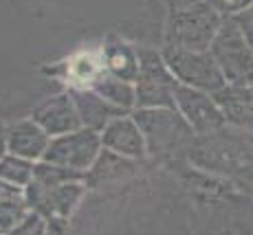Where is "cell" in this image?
Returning <instances> with one entry per match:
<instances>
[{
	"label": "cell",
	"instance_id": "16",
	"mask_svg": "<svg viewBox=\"0 0 253 235\" xmlns=\"http://www.w3.org/2000/svg\"><path fill=\"white\" fill-rule=\"evenodd\" d=\"M27 209L29 204L24 198V192L2 200L0 202V233H9L11 229H16L27 215Z\"/></svg>",
	"mask_w": 253,
	"mask_h": 235
},
{
	"label": "cell",
	"instance_id": "14",
	"mask_svg": "<svg viewBox=\"0 0 253 235\" xmlns=\"http://www.w3.org/2000/svg\"><path fill=\"white\" fill-rule=\"evenodd\" d=\"M75 106H77V112H80L82 123L95 132L104 130L110 123V119L117 115L115 108L104 101V97H97L92 92H77Z\"/></svg>",
	"mask_w": 253,
	"mask_h": 235
},
{
	"label": "cell",
	"instance_id": "21",
	"mask_svg": "<svg viewBox=\"0 0 253 235\" xmlns=\"http://www.w3.org/2000/svg\"><path fill=\"white\" fill-rule=\"evenodd\" d=\"M238 20V24L242 27V31H245L247 40H249V44L253 46V7L247 9L245 13H240V16H233Z\"/></svg>",
	"mask_w": 253,
	"mask_h": 235
},
{
	"label": "cell",
	"instance_id": "13",
	"mask_svg": "<svg viewBox=\"0 0 253 235\" xmlns=\"http://www.w3.org/2000/svg\"><path fill=\"white\" fill-rule=\"evenodd\" d=\"M134 171L132 158L117 154V152H101L92 167L86 171V180L90 185H101V183H113V180H121Z\"/></svg>",
	"mask_w": 253,
	"mask_h": 235
},
{
	"label": "cell",
	"instance_id": "17",
	"mask_svg": "<svg viewBox=\"0 0 253 235\" xmlns=\"http://www.w3.org/2000/svg\"><path fill=\"white\" fill-rule=\"evenodd\" d=\"M97 90H99V95L104 97L106 101H113L117 106H130L134 101L132 88L128 84H124L121 79H113V77L101 81V84L97 86Z\"/></svg>",
	"mask_w": 253,
	"mask_h": 235
},
{
	"label": "cell",
	"instance_id": "9",
	"mask_svg": "<svg viewBox=\"0 0 253 235\" xmlns=\"http://www.w3.org/2000/svg\"><path fill=\"white\" fill-rule=\"evenodd\" d=\"M213 99L220 106L227 125L253 134V86L227 84L218 92H213Z\"/></svg>",
	"mask_w": 253,
	"mask_h": 235
},
{
	"label": "cell",
	"instance_id": "22",
	"mask_svg": "<svg viewBox=\"0 0 253 235\" xmlns=\"http://www.w3.org/2000/svg\"><path fill=\"white\" fill-rule=\"evenodd\" d=\"M66 218H60V215H55V218H48L46 222V235H66Z\"/></svg>",
	"mask_w": 253,
	"mask_h": 235
},
{
	"label": "cell",
	"instance_id": "4",
	"mask_svg": "<svg viewBox=\"0 0 253 235\" xmlns=\"http://www.w3.org/2000/svg\"><path fill=\"white\" fill-rule=\"evenodd\" d=\"M163 57L172 75L178 79V84L198 88V90L211 92V95L227 86L225 75L209 51H192V48L168 44Z\"/></svg>",
	"mask_w": 253,
	"mask_h": 235
},
{
	"label": "cell",
	"instance_id": "2",
	"mask_svg": "<svg viewBox=\"0 0 253 235\" xmlns=\"http://www.w3.org/2000/svg\"><path fill=\"white\" fill-rule=\"evenodd\" d=\"M189 152L201 167L220 171L242 187L253 192V143H242L236 139H211L194 145Z\"/></svg>",
	"mask_w": 253,
	"mask_h": 235
},
{
	"label": "cell",
	"instance_id": "7",
	"mask_svg": "<svg viewBox=\"0 0 253 235\" xmlns=\"http://www.w3.org/2000/svg\"><path fill=\"white\" fill-rule=\"evenodd\" d=\"M176 81L165 62L154 53L139 55V88L137 99L141 106L152 108H176Z\"/></svg>",
	"mask_w": 253,
	"mask_h": 235
},
{
	"label": "cell",
	"instance_id": "11",
	"mask_svg": "<svg viewBox=\"0 0 253 235\" xmlns=\"http://www.w3.org/2000/svg\"><path fill=\"white\" fill-rule=\"evenodd\" d=\"M36 123H40L48 134H69L73 130H80V112H77L75 101L69 97H55L36 112Z\"/></svg>",
	"mask_w": 253,
	"mask_h": 235
},
{
	"label": "cell",
	"instance_id": "15",
	"mask_svg": "<svg viewBox=\"0 0 253 235\" xmlns=\"http://www.w3.org/2000/svg\"><path fill=\"white\" fill-rule=\"evenodd\" d=\"M33 174H36V165L27 158H20L16 154H9L0 158V178L7 180L11 185H18V187H27L33 180Z\"/></svg>",
	"mask_w": 253,
	"mask_h": 235
},
{
	"label": "cell",
	"instance_id": "19",
	"mask_svg": "<svg viewBox=\"0 0 253 235\" xmlns=\"http://www.w3.org/2000/svg\"><path fill=\"white\" fill-rule=\"evenodd\" d=\"M7 235H46V224H44V215L40 213H27L24 220L18 224L16 229H11Z\"/></svg>",
	"mask_w": 253,
	"mask_h": 235
},
{
	"label": "cell",
	"instance_id": "25",
	"mask_svg": "<svg viewBox=\"0 0 253 235\" xmlns=\"http://www.w3.org/2000/svg\"><path fill=\"white\" fill-rule=\"evenodd\" d=\"M4 150H7V141L2 139V134H0V158L4 156Z\"/></svg>",
	"mask_w": 253,
	"mask_h": 235
},
{
	"label": "cell",
	"instance_id": "10",
	"mask_svg": "<svg viewBox=\"0 0 253 235\" xmlns=\"http://www.w3.org/2000/svg\"><path fill=\"white\" fill-rule=\"evenodd\" d=\"M101 143L106 150L117 152V154L126 156V158H143L148 145H145V136L141 132L137 121L130 119H113L104 128L101 134Z\"/></svg>",
	"mask_w": 253,
	"mask_h": 235
},
{
	"label": "cell",
	"instance_id": "8",
	"mask_svg": "<svg viewBox=\"0 0 253 235\" xmlns=\"http://www.w3.org/2000/svg\"><path fill=\"white\" fill-rule=\"evenodd\" d=\"M176 110L192 125L194 134H216L227 125L220 106L216 104L211 92L178 84L176 86Z\"/></svg>",
	"mask_w": 253,
	"mask_h": 235
},
{
	"label": "cell",
	"instance_id": "1",
	"mask_svg": "<svg viewBox=\"0 0 253 235\" xmlns=\"http://www.w3.org/2000/svg\"><path fill=\"white\" fill-rule=\"evenodd\" d=\"M209 53L231 86H253V46L233 16H225Z\"/></svg>",
	"mask_w": 253,
	"mask_h": 235
},
{
	"label": "cell",
	"instance_id": "5",
	"mask_svg": "<svg viewBox=\"0 0 253 235\" xmlns=\"http://www.w3.org/2000/svg\"><path fill=\"white\" fill-rule=\"evenodd\" d=\"M137 123L145 136L148 152H163L183 148L194 141V130L176 108H150L137 115Z\"/></svg>",
	"mask_w": 253,
	"mask_h": 235
},
{
	"label": "cell",
	"instance_id": "20",
	"mask_svg": "<svg viewBox=\"0 0 253 235\" xmlns=\"http://www.w3.org/2000/svg\"><path fill=\"white\" fill-rule=\"evenodd\" d=\"M207 2L222 16H240L253 7V0H207Z\"/></svg>",
	"mask_w": 253,
	"mask_h": 235
},
{
	"label": "cell",
	"instance_id": "24",
	"mask_svg": "<svg viewBox=\"0 0 253 235\" xmlns=\"http://www.w3.org/2000/svg\"><path fill=\"white\" fill-rule=\"evenodd\" d=\"M194 2H201V0H169L172 9H183V7H189V4H194Z\"/></svg>",
	"mask_w": 253,
	"mask_h": 235
},
{
	"label": "cell",
	"instance_id": "23",
	"mask_svg": "<svg viewBox=\"0 0 253 235\" xmlns=\"http://www.w3.org/2000/svg\"><path fill=\"white\" fill-rule=\"evenodd\" d=\"M16 194H22V187L11 185V183H7V180L0 178V202L7 200V198H11V196H16Z\"/></svg>",
	"mask_w": 253,
	"mask_h": 235
},
{
	"label": "cell",
	"instance_id": "18",
	"mask_svg": "<svg viewBox=\"0 0 253 235\" xmlns=\"http://www.w3.org/2000/svg\"><path fill=\"white\" fill-rule=\"evenodd\" d=\"M110 66L115 68L119 79H132L134 75H139L137 62L132 60V55L126 48H117V51L110 53Z\"/></svg>",
	"mask_w": 253,
	"mask_h": 235
},
{
	"label": "cell",
	"instance_id": "6",
	"mask_svg": "<svg viewBox=\"0 0 253 235\" xmlns=\"http://www.w3.org/2000/svg\"><path fill=\"white\" fill-rule=\"evenodd\" d=\"M101 139L97 136L95 130H73L69 134H60L48 143V148L42 156L44 163L60 165L66 169H75L86 174L97 156L101 154Z\"/></svg>",
	"mask_w": 253,
	"mask_h": 235
},
{
	"label": "cell",
	"instance_id": "3",
	"mask_svg": "<svg viewBox=\"0 0 253 235\" xmlns=\"http://www.w3.org/2000/svg\"><path fill=\"white\" fill-rule=\"evenodd\" d=\"M222 20L225 16L216 11L207 0L194 2L183 9H174L168 31L169 44L192 48V51H209Z\"/></svg>",
	"mask_w": 253,
	"mask_h": 235
},
{
	"label": "cell",
	"instance_id": "12",
	"mask_svg": "<svg viewBox=\"0 0 253 235\" xmlns=\"http://www.w3.org/2000/svg\"><path fill=\"white\" fill-rule=\"evenodd\" d=\"M48 143H51L48 141V132L40 123H33V121L18 123L16 128L9 130V136H7V150L27 160L42 158Z\"/></svg>",
	"mask_w": 253,
	"mask_h": 235
}]
</instances>
